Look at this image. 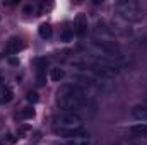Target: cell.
Returning a JSON list of instances; mask_svg holds the SVG:
<instances>
[{"label":"cell","mask_w":147,"mask_h":145,"mask_svg":"<svg viewBox=\"0 0 147 145\" xmlns=\"http://www.w3.org/2000/svg\"><path fill=\"white\" fill-rule=\"evenodd\" d=\"M0 145H3V144H0Z\"/></svg>","instance_id":"cell-21"},{"label":"cell","mask_w":147,"mask_h":145,"mask_svg":"<svg viewBox=\"0 0 147 145\" xmlns=\"http://www.w3.org/2000/svg\"><path fill=\"white\" fill-rule=\"evenodd\" d=\"M22 50V41H21V38H10L9 41H7V46H5V51L9 53V55H16V53H19Z\"/></svg>","instance_id":"cell-6"},{"label":"cell","mask_w":147,"mask_h":145,"mask_svg":"<svg viewBox=\"0 0 147 145\" xmlns=\"http://www.w3.org/2000/svg\"><path fill=\"white\" fill-rule=\"evenodd\" d=\"M63 77H65L63 68H60V67H53V68H50V79H51L53 82H60Z\"/></svg>","instance_id":"cell-11"},{"label":"cell","mask_w":147,"mask_h":145,"mask_svg":"<svg viewBox=\"0 0 147 145\" xmlns=\"http://www.w3.org/2000/svg\"><path fill=\"white\" fill-rule=\"evenodd\" d=\"M72 38H74V29H70V28H67V29L62 33V41H65V43L72 41Z\"/></svg>","instance_id":"cell-13"},{"label":"cell","mask_w":147,"mask_h":145,"mask_svg":"<svg viewBox=\"0 0 147 145\" xmlns=\"http://www.w3.org/2000/svg\"><path fill=\"white\" fill-rule=\"evenodd\" d=\"M21 118H22V119H31V118H34V109L33 108H24L21 111Z\"/></svg>","instance_id":"cell-12"},{"label":"cell","mask_w":147,"mask_h":145,"mask_svg":"<svg viewBox=\"0 0 147 145\" xmlns=\"http://www.w3.org/2000/svg\"><path fill=\"white\" fill-rule=\"evenodd\" d=\"M26 99H28L29 103H33V104H36L38 101H39V96H38V92H34V91H29V92L26 94Z\"/></svg>","instance_id":"cell-14"},{"label":"cell","mask_w":147,"mask_h":145,"mask_svg":"<svg viewBox=\"0 0 147 145\" xmlns=\"http://www.w3.org/2000/svg\"><path fill=\"white\" fill-rule=\"evenodd\" d=\"M34 63H36L38 70H46V63H48V60H46V58H36Z\"/></svg>","instance_id":"cell-15"},{"label":"cell","mask_w":147,"mask_h":145,"mask_svg":"<svg viewBox=\"0 0 147 145\" xmlns=\"http://www.w3.org/2000/svg\"><path fill=\"white\" fill-rule=\"evenodd\" d=\"M57 126H82V118L77 113H60L55 118Z\"/></svg>","instance_id":"cell-4"},{"label":"cell","mask_w":147,"mask_h":145,"mask_svg":"<svg viewBox=\"0 0 147 145\" xmlns=\"http://www.w3.org/2000/svg\"><path fill=\"white\" fill-rule=\"evenodd\" d=\"M10 63H12V65H17V63H19V62H17V60H16V58H10Z\"/></svg>","instance_id":"cell-19"},{"label":"cell","mask_w":147,"mask_h":145,"mask_svg":"<svg viewBox=\"0 0 147 145\" xmlns=\"http://www.w3.org/2000/svg\"><path fill=\"white\" fill-rule=\"evenodd\" d=\"M36 5H33V3H29V5H26V7H24V14H31V12H33V14H34V12H36Z\"/></svg>","instance_id":"cell-17"},{"label":"cell","mask_w":147,"mask_h":145,"mask_svg":"<svg viewBox=\"0 0 147 145\" xmlns=\"http://www.w3.org/2000/svg\"><path fill=\"white\" fill-rule=\"evenodd\" d=\"M132 118H135L137 121L147 123V104L134 106V109H132Z\"/></svg>","instance_id":"cell-7"},{"label":"cell","mask_w":147,"mask_h":145,"mask_svg":"<svg viewBox=\"0 0 147 145\" xmlns=\"http://www.w3.org/2000/svg\"><path fill=\"white\" fill-rule=\"evenodd\" d=\"M26 132H29V128H28V126H22V128H19V130H17V135H19V137H24V135H26Z\"/></svg>","instance_id":"cell-18"},{"label":"cell","mask_w":147,"mask_h":145,"mask_svg":"<svg viewBox=\"0 0 147 145\" xmlns=\"http://www.w3.org/2000/svg\"><path fill=\"white\" fill-rule=\"evenodd\" d=\"M74 33L79 38H84L87 34V17L86 14H77L75 19H74Z\"/></svg>","instance_id":"cell-5"},{"label":"cell","mask_w":147,"mask_h":145,"mask_svg":"<svg viewBox=\"0 0 147 145\" xmlns=\"http://www.w3.org/2000/svg\"><path fill=\"white\" fill-rule=\"evenodd\" d=\"M38 33H39V36L43 38V39H50V38L53 36V28L45 22V24H41V26L38 28Z\"/></svg>","instance_id":"cell-10"},{"label":"cell","mask_w":147,"mask_h":145,"mask_svg":"<svg viewBox=\"0 0 147 145\" xmlns=\"http://www.w3.org/2000/svg\"><path fill=\"white\" fill-rule=\"evenodd\" d=\"M116 10L127 21H134L135 22V21H140L144 17V14L140 12L139 5L135 2H118L116 3Z\"/></svg>","instance_id":"cell-2"},{"label":"cell","mask_w":147,"mask_h":145,"mask_svg":"<svg viewBox=\"0 0 147 145\" xmlns=\"http://www.w3.org/2000/svg\"><path fill=\"white\" fill-rule=\"evenodd\" d=\"M14 97V92L9 85H0V104H7L10 103Z\"/></svg>","instance_id":"cell-8"},{"label":"cell","mask_w":147,"mask_h":145,"mask_svg":"<svg viewBox=\"0 0 147 145\" xmlns=\"http://www.w3.org/2000/svg\"><path fill=\"white\" fill-rule=\"evenodd\" d=\"M87 99H89L87 92L84 89H80L79 85H74V84L63 85L57 92V104L65 113H74V111L80 109L82 106H86Z\"/></svg>","instance_id":"cell-1"},{"label":"cell","mask_w":147,"mask_h":145,"mask_svg":"<svg viewBox=\"0 0 147 145\" xmlns=\"http://www.w3.org/2000/svg\"><path fill=\"white\" fill-rule=\"evenodd\" d=\"M89 137H86V138H74V140H70V144L69 145H89Z\"/></svg>","instance_id":"cell-16"},{"label":"cell","mask_w":147,"mask_h":145,"mask_svg":"<svg viewBox=\"0 0 147 145\" xmlns=\"http://www.w3.org/2000/svg\"><path fill=\"white\" fill-rule=\"evenodd\" d=\"M146 104H147V103H146Z\"/></svg>","instance_id":"cell-22"},{"label":"cell","mask_w":147,"mask_h":145,"mask_svg":"<svg viewBox=\"0 0 147 145\" xmlns=\"http://www.w3.org/2000/svg\"><path fill=\"white\" fill-rule=\"evenodd\" d=\"M130 132L137 137H147V123H135L130 126Z\"/></svg>","instance_id":"cell-9"},{"label":"cell","mask_w":147,"mask_h":145,"mask_svg":"<svg viewBox=\"0 0 147 145\" xmlns=\"http://www.w3.org/2000/svg\"><path fill=\"white\" fill-rule=\"evenodd\" d=\"M118 145H127V144H118Z\"/></svg>","instance_id":"cell-20"},{"label":"cell","mask_w":147,"mask_h":145,"mask_svg":"<svg viewBox=\"0 0 147 145\" xmlns=\"http://www.w3.org/2000/svg\"><path fill=\"white\" fill-rule=\"evenodd\" d=\"M53 132H55L57 137L69 138V140H74V138H86V137H89V133H87V130H86L84 126H55Z\"/></svg>","instance_id":"cell-3"}]
</instances>
